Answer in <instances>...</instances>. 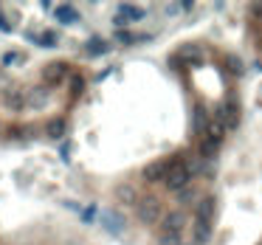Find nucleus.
I'll list each match as a JSON object with an SVG mask.
<instances>
[{
    "mask_svg": "<svg viewBox=\"0 0 262 245\" xmlns=\"http://www.w3.org/2000/svg\"><path fill=\"white\" fill-rule=\"evenodd\" d=\"M107 48H110V45L104 43V40H99V37H91V40H88V45H85V51H88V54H93V56L107 54Z\"/></svg>",
    "mask_w": 262,
    "mask_h": 245,
    "instance_id": "nucleus-18",
    "label": "nucleus"
},
{
    "mask_svg": "<svg viewBox=\"0 0 262 245\" xmlns=\"http://www.w3.org/2000/svg\"><path fill=\"white\" fill-rule=\"evenodd\" d=\"M113 37H116L122 45H133V43H135V34H130V31H124V28H122V31H116Z\"/></svg>",
    "mask_w": 262,
    "mask_h": 245,
    "instance_id": "nucleus-25",
    "label": "nucleus"
},
{
    "mask_svg": "<svg viewBox=\"0 0 262 245\" xmlns=\"http://www.w3.org/2000/svg\"><path fill=\"white\" fill-rule=\"evenodd\" d=\"M43 79L48 82V85H60L62 79H68V62H62V59L48 62V65L43 68Z\"/></svg>",
    "mask_w": 262,
    "mask_h": 245,
    "instance_id": "nucleus-7",
    "label": "nucleus"
},
{
    "mask_svg": "<svg viewBox=\"0 0 262 245\" xmlns=\"http://www.w3.org/2000/svg\"><path fill=\"white\" fill-rule=\"evenodd\" d=\"M195 200H197V192L189 189V186H186L183 192H178V203H181V206H192Z\"/></svg>",
    "mask_w": 262,
    "mask_h": 245,
    "instance_id": "nucleus-21",
    "label": "nucleus"
},
{
    "mask_svg": "<svg viewBox=\"0 0 262 245\" xmlns=\"http://www.w3.org/2000/svg\"><path fill=\"white\" fill-rule=\"evenodd\" d=\"M37 45H43V48H54L56 45V34L54 31H40V34H28Z\"/></svg>",
    "mask_w": 262,
    "mask_h": 245,
    "instance_id": "nucleus-17",
    "label": "nucleus"
},
{
    "mask_svg": "<svg viewBox=\"0 0 262 245\" xmlns=\"http://www.w3.org/2000/svg\"><path fill=\"white\" fill-rule=\"evenodd\" d=\"M102 220H104V228H107L110 234H122L124 231V217L119 215V211H104Z\"/></svg>",
    "mask_w": 262,
    "mask_h": 245,
    "instance_id": "nucleus-11",
    "label": "nucleus"
},
{
    "mask_svg": "<svg viewBox=\"0 0 262 245\" xmlns=\"http://www.w3.org/2000/svg\"><path fill=\"white\" fill-rule=\"evenodd\" d=\"M172 164H175V161H166V158L153 161V164H147V166H144V172H141V175H144V180H147V183L164 180V178H166V172L172 169Z\"/></svg>",
    "mask_w": 262,
    "mask_h": 245,
    "instance_id": "nucleus-6",
    "label": "nucleus"
},
{
    "mask_svg": "<svg viewBox=\"0 0 262 245\" xmlns=\"http://www.w3.org/2000/svg\"><path fill=\"white\" fill-rule=\"evenodd\" d=\"M203 135H206L209 141L220 144L223 138H226V127H223V124H220L217 118H214V121H209V124H206V130H203Z\"/></svg>",
    "mask_w": 262,
    "mask_h": 245,
    "instance_id": "nucleus-12",
    "label": "nucleus"
},
{
    "mask_svg": "<svg viewBox=\"0 0 262 245\" xmlns=\"http://www.w3.org/2000/svg\"><path fill=\"white\" fill-rule=\"evenodd\" d=\"M206 113H203V107H197L195 110V133H203V130H206Z\"/></svg>",
    "mask_w": 262,
    "mask_h": 245,
    "instance_id": "nucleus-24",
    "label": "nucleus"
},
{
    "mask_svg": "<svg viewBox=\"0 0 262 245\" xmlns=\"http://www.w3.org/2000/svg\"><path fill=\"white\" fill-rule=\"evenodd\" d=\"M45 99H48V90H45V87H34V90L28 93V96H25V104H31V107H43L45 104Z\"/></svg>",
    "mask_w": 262,
    "mask_h": 245,
    "instance_id": "nucleus-15",
    "label": "nucleus"
},
{
    "mask_svg": "<svg viewBox=\"0 0 262 245\" xmlns=\"http://www.w3.org/2000/svg\"><path fill=\"white\" fill-rule=\"evenodd\" d=\"M71 149H73V147H71V141H68V144H62V147H60V158L65 161V164L71 161Z\"/></svg>",
    "mask_w": 262,
    "mask_h": 245,
    "instance_id": "nucleus-26",
    "label": "nucleus"
},
{
    "mask_svg": "<svg viewBox=\"0 0 262 245\" xmlns=\"http://www.w3.org/2000/svg\"><path fill=\"white\" fill-rule=\"evenodd\" d=\"M251 12H254V14H256V17H259V20H262V3H254V6H251Z\"/></svg>",
    "mask_w": 262,
    "mask_h": 245,
    "instance_id": "nucleus-29",
    "label": "nucleus"
},
{
    "mask_svg": "<svg viewBox=\"0 0 262 245\" xmlns=\"http://www.w3.org/2000/svg\"><path fill=\"white\" fill-rule=\"evenodd\" d=\"M212 239V220H197L192 231V245H206Z\"/></svg>",
    "mask_w": 262,
    "mask_h": 245,
    "instance_id": "nucleus-10",
    "label": "nucleus"
},
{
    "mask_svg": "<svg viewBox=\"0 0 262 245\" xmlns=\"http://www.w3.org/2000/svg\"><path fill=\"white\" fill-rule=\"evenodd\" d=\"M217 121L223 124L226 130H237L240 127V107H237V102L223 104V107H220V113H217Z\"/></svg>",
    "mask_w": 262,
    "mask_h": 245,
    "instance_id": "nucleus-8",
    "label": "nucleus"
},
{
    "mask_svg": "<svg viewBox=\"0 0 262 245\" xmlns=\"http://www.w3.org/2000/svg\"><path fill=\"white\" fill-rule=\"evenodd\" d=\"M189 172H186V166H183V161H175V164H172V169L166 172V178H164V186L169 192H183L186 189V186H189Z\"/></svg>",
    "mask_w": 262,
    "mask_h": 245,
    "instance_id": "nucleus-2",
    "label": "nucleus"
},
{
    "mask_svg": "<svg viewBox=\"0 0 262 245\" xmlns=\"http://www.w3.org/2000/svg\"><path fill=\"white\" fill-rule=\"evenodd\" d=\"M93 217H96V206H91V208L82 211V223H93Z\"/></svg>",
    "mask_w": 262,
    "mask_h": 245,
    "instance_id": "nucleus-27",
    "label": "nucleus"
},
{
    "mask_svg": "<svg viewBox=\"0 0 262 245\" xmlns=\"http://www.w3.org/2000/svg\"><path fill=\"white\" fill-rule=\"evenodd\" d=\"M214 217V197H203L197 203V220H212Z\"/></svg>",
    "mask_w": 262,
    "mask_h": 245,
    "instance_id": "nucleus-14",
    "label": "nucleus"
},
{
    "mask_svg": "<svg viewBox=\"0 0 262 245\" xmlns=\"http://www.w3.org/2000/svg\"><path fill=\"white\" fill-rule=\"evenodd\" d=\"M217 149H220V144H214V141H209L206 135H200V158H214Z\"/></svg>",
    "mask_w": 262,
    "mask_h": 245,
    "instance_id": "nucleus-20",
    "label": "nucleus"
},
{
    "mask_svg": "<svg viewBox=\"0 0 262 245\" xmlns=\"http://www.w3.org/2000/svg\"><path fill=\"white\" fill-rule=\"evenodd\" d=\"M161 237H183V228H186V217L183 211H169V215L161 217Z\"/></svg>",
    "mask_w": 262,
    "mask_h": 245,
    "instance_id": "nucleus-3",
    "label": "nucleus"
},
{
    "mask_svg": "<svg viewBox=\"0 0 262 245\" xmlns=\"http://www.w3.org/2000/svg\"><path fill=\"white\" fill-rule=\"evenodd\" d=\"M54 17H56V23H62V25H76L79 23V12H76V6H68V3H62V6L54 9Z\"/></svg>",
    "mask_w": 262,
    "mask_h": 245,
    "instance_id": "nucleus-9",
    "label": "nucleus"
},
{
    "mask_svg": "<svg viewBox=\"0 0 262 245\" xmlns=\"http://www.w3.org/2000/svg\"><path fill=\"white\" fill-rule=\"evenodd\" d=\"M6 104L12 107V110H20V107L25 104L23 90H14V87H9V90H6Z\"/></svg>",
    "mask_w": 262,
    "mask_h": 245,
    "instance_id": "nucleus-19",
    "label": "nucleus"
},
{
    "mask_svg": "<svg viewBox=\"0 0 262 245\" xmlns=\"http://www.w3.org/2000/svg\"><path fill=\"white\" fill-rule=\"evenodd\" d=\"M226 65H228V71H231L234 76H243V74H245V65L240 62V56H228Z\"/></svg>",
    "mask_w": 262,
    "mask_h": 245,
    "instance_id": "nucleus-22",
    "label": "nucleus"
},
{
    "mask_svg": "<svg viewBox=\"0 0 262 245\" xmlns=\"http://www.w3.org/2000/svg\"><path fill=\"white\" fill-rule=\"evenodd\" d=\"M135 215H138V220L147 223V226L161 223V217H164V203L155 195H141L138 200H135Z\"/></svg>",
    "mask_w": 262,
    "mask_h": 245,
    "instance_id": "nucleus-1",
    "label": "nucleus"
},
{
    "mask_svg": "<svg viewBox=\"0 0 262 245\" xmlns=\"http://www.w3.org/2000/svg\"><path fill=\"white\" fill-rule=\"evenodd\" d=\"M20 62H25V56L20 54V51H6V54H3V65H20Z\"/></svg>",
    "mask_w": 262,
    "mask_h": 245,
    "instance_id": "nucleus-23",
    "label": "nucleus"
},
{
    "mask_svg": "<svg viewBox=\"0 0 262 245\" xmlns=\"http://www.w3.org/2000/svg\"><path fill=\"white\" fill-rule=\"evenodd\" d=\"M175 56L181 62H186V65L197 68V65H203V59H206V51H203L200 45H195V43H183L181 48L175 51Z\"/></svg>",
    "mask_w": 262,
    "mask_h": 245,
    "instance_id": "nucleus-5",
    "label": "nucleus"
},
{
    "mask_svg": "<svg viewBox=\"0 0 262 245\" xmlns=\"http://www.w3.org/2000/svg\"><path fill=\"white\" fill-rule=\"evenodd\" d=\"M65 130H68V121H65L62 116L51 118V121L45 124V133H48V138H62V135H65Z\"/></svg>",
    "mask_w": 262,
    "mask_h": 245,
    "instance_id": "nucleus-13",
    "label": "nucleus"
},
{
    "mask_svg": "<svg viewBox=\"0 0 262 245\" xmlns=\"http://www.w3.org/2000/svg\"><path fill=\"white\" fill-rule=\"evenodd\" d=\"M116 197H119L122 203H135L138 192H135V186H130V183H119V186H116Z\"/></svg>",
    "mask_w": 262,
    "mask_h": 245,
    "instance_id": "nucleus-16",
    "label": "nucleus"
},
{
    "mask_svg": "<svg viewBox=\"0 0 262 245\" xmlns=\"http://www.w3.org/2000/svg\"><path fill=\"white\" fill-rule=\"evenodd\" d=\"M82 87H85V79H79V76H76V79H73V96H79Z\"/></svg>",
    "mask_w": 262,
    "mask_h": 245,
    "instance_id": "nucleus-28",
    "label": "nucleus"
},
{
    "mask_svg": "<svg viewBox=\"0 0 262 245\" xmlns=\"http://www.w3.org/2000/svg\"><path fill=\"white\" fill-rule=\"evenodd\" d=\"M138 20H144V9L130 6V3H122V6L116 9V14H113V25H116V31H122L127 23H138Z\"/></svg>",
    "mask_w": 262,
    "mask_h": 245,
    "instance_id": "nucleus-4",
    "label": "nucleus"
}]
</instances>
